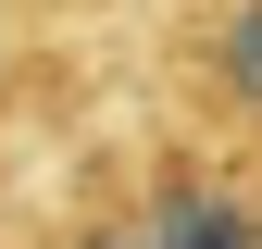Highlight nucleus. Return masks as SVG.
Returning a JSON list of instances; mask_svg holds the SVG:
<instances>
[{
	"mask_svg": "<svg viewBox=\"0 0 262 249\" xmlns=\"http://www.w3.org/2000/svg\"><path fill=\"white\" fill-rule=\"evenodd\" d=\"M125 225H138V249H262V200L212 162H162Z\"/></svg>",
	"mask_w": 262,
	"mask_h": 249,
	"instance_id": "obj_1",
	"label": "nucleus"
},
{
	"mask_svg": "<svg viewBox=\"0 0 262 249\" xmlns=\"http://www.w3.org/2000/svg\"><path fill=\"white\" fill-rule=\"evenodd\" d=\"M187 62H200V87L262 137V0H212L200 38H187Z\"/></svg>",
	"mask_w": 262,
	"mask_h": 249,
	"instance_id": "obj_2",
	"label": "nucleus"
},
{
	"mask_svg": "<svg viewBox=\"0 0 262 249\" xmlns=\"http://www.w3.org/2000/svg\"><path fill=\"white\" fill-rule=\"evenodd\" d=\"M88 249H138V225H88Z\"/></svg>",
	"mask_w": 262,
	"mask_h": 249,
	"instance_id": "obj_3",
	"label": "nucleus"
}]
</instances>
